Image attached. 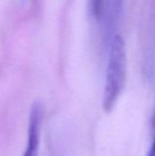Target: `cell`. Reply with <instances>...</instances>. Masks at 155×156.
I'll return each mask as SVG.
<instances>
[{
    "instance_id": "obj_1",
    "label": "cell",
    "mask_w": 155,
    "mask_h": 156,
    "mask_svg": "<svg viewBox=\"0 0 155 156\" xmlns=\"http://www.w3.org/2000/svg\"><path fill=\"white\" fill-rule=\"evenodd\" d=\"M126 76L127 54L125 42L121 35L114 34L111 39L103 92L102 105L106 112H111L116 105L124 89Z\"/></svg>"
},
{
    "instance_id": "obj_2",
    "label": "cell",
    "mask_w": 155,
    "mask_h": 156,
    "mask_svg": "<svg viewBox=\"0 0 155 156\" xmlns=\"http://www.w3.org/2000/svg\"><path fill=\"white\" fill-rule=\"evenodd\" d=\"M44 117V108L39 101H36L30 110L27 144L24 156H37L40 144L41 126Z\"/></svg>"
},
{
    "instance_id": "obj_3",
    "label": "cell",
    "mask_w": 155,
    "mask_h": 156,
    "mask_svg": "<svg viewBox=\"0 0 155 156\" xmlns=\"http://www.w3.org/2000/svg\"><path fill=\"white\" fill-rule=\"evenodd\" d=\"M105 0H90V12L91 16L100 20L102 16Z\"/></svg>"
},
{
    "instance_id": "obj_4",
    "label": "cell",
    "mask_w": 155,
    "mask_h": 156,
    "mask_svg": "<svg viewBox=\"0 0 155 156\" xmlns=\"http://www.w3.org/2000/svg\"><path fill=\"white\" fill-rule=\"evenodd\" d=\"M149 156H155V112H154V119H153V142L152 145L149 149V152L147 154Z\"/></svg>"
}]
</instances>
